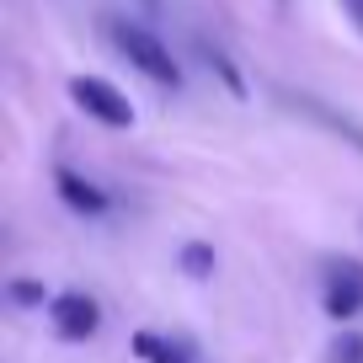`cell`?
Instances as JSON below:
<instances>
[{
	"label": "cell",
	"instance_id": "1",
	"mask_svg": "<svg viewBox=\"0 0 363 363\" xmlns=\"http://www.w3.org/2000/svg\"><path fill=\"white\" fill-rule=\"evenodd\" d=\"M113 43L123 48V59H128V65H134L145 80H155V86H171V91L182 86V69H177V59H171V48L160 43L150 27L118 22V27H113Z\"/></svg>",
	"mask_w": 363,
	"mask_h": 363
},
{
	"label": "cell",
	"instance_id": "2",
	"mask_svg": "<svg viewBox=\"0 0 363 363\" xmlns=\"http://www.w3.org/2000/svg\"><path fill=\"white\" fill-rule=\"evenodd\" d=\"M69 102H75L86 118L107 123V128H134V118H139L134 102H128L113 80H102V75H69Z\"/></svg>",
	"mask_w": 363,
	"mask_h": 363
},
{
	"label": "cell",
	"instance_id": "3",
	"mask_svg": "<svg viewBox=\"0 0 363 363\" xmlns=\"http://www.w3.org/2000/svg\"><path fill=\"white\" fill-rule=\"evenodd\" d=\"M48 320H54V331L65 342H86L96 337V326H102V310H96V299L91 294H54V305H48Z\"/></svg>",
	"mask_w": 363,
	"mask_h": 363
},
{
	"label": "cell",
	"instance_id": "4",
	"mask_svg": "<svg viewBox=\"0 0 363 363\" xmlns=\"http://www.w3.org/2000/svg\"><path fill=\"white\" fill-rule=\"evenodd\" d=\"M363 310V267L358 262H337L326 278V315L331 320H352Z\"/></svg>",
	"mask_w": 363,
	"mask_h": 363
},
{
	"label": "cell",
	"instance_id": "5",
	"mask_svg": "<svg viewBox=\"0 0 363 363\" xmlns=\"http://www.w3.org/2000/svg\"><path fill=\"white\" fill-rule=\"evenodd\" d=\"M54 187H59V198H65L75 214H107V193H102L91 177H80V171L59 166V171H54Z\"/></svg>",
	"mask_w": 363,
	"mask_h": 363
},
{
	"label": "cell",
	"instance_id": "6",
	"mask_svg": "<svg viewBox=\"0 0 363 363\" xmlns=\"http://www.w3.org/2000/svg\"><path fill=\"white\" fill-rule=\"evenodd\" d=\"M134 352L145 363H193V347H187V342H166V337H155V331H139Z\"/></svg>",
	"mask_w": 363,
	"mask_h": 363
},
{
	"label": "cell",
	"instance_id": "7",
	"mask_svg": "<svg viewBox=\"0 0 363 363\" xmlns=\"http://www.w3.org/2000/svg\"><path fill=\"white\" fill-rule=\"evenodd\" d=\"M177 262H182V272H187V278H208V272H214V246H203V240H187Z\"/></svg>",
	"mask_w": 363,
	"mask_h": 363
},
{
	"label": "cell",
	"instance_id": "8",
	"mask_svg": "<svg viewBox=\"0 0 363 363\" xmlns=\"http://www.w3.org/2000/svg\"><path fill=\"white\" fill-rule=\"evenodd\" d=\"M6 294H11V305H54V299H48V289L33 284V278H16Z\"/></svg>",
	"mask_w": 363,
	"mask_h": 363
},
{
	"label": "cell",
	"instance_id": "9",
	"mask_svg": "<svg viewBox=\"0 0 363 363\" xmlns=\"http://www.w3.org/2000/svg\"><path fill=\"white\" fill-rule=\"evenodd\" d=\"M331 363H363V337L358 331H342V337L331 342Z\"/></svg>",
	"mask_w": 363,
	"mask_h": 363
},
{
	"label": "cell",
	"instance_id": "10",
	"mask_svg": "<svg viewBox=\"0 0 363 363\" xmlns=\"http://www.w3.org/2000/svg\"><path fill=\"white\" fill-rule=\"evenodd\" d=\"M208 65H214L219 75H225V86H230V91H235V96H240V75H235V69H230V59H225V54H208Z\"/></svg>",
	"mask_w": 363,
	"mask_h": 363
},
{
	"label": "cell",
	"instance_id": "11",
	"mask_svg": "<svg viewBox=\"0 0 363 363\" xmlns=\"http://www.w3.org/2000/svg\"><path fill=\"white\" fill-rule=\"evenodd\" d=\"M342 6H347V16H352V27H358V33H363V0H342Z\"/></svg>",
	"mask_w": 363,
	"mask_h": 363
}]
</instances>
